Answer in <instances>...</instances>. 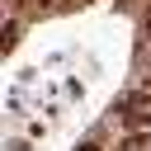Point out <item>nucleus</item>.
I'll return each instance as SVG.
<instances>
[{
	"mask_svg": "<svg viewBox=\"0 0 151 151\" xmlns=\"http://www.w3.org/2000/svg\"><path fill=\"white\" fill-rule=\"evenodd\" d=\"M118 5H127V0H118Z\"/></svg>",
	"mask_w": 151,
	"mask_h": 151,
	"instance_id": "7ed1b4c3",
	"label": "nucleus"
},
{
	"mask_svg": "<svg viewBox=\"0 0 151 151\" xmlns=\"http://www.w3.org/2000/svg\"><path fill=\"white\" fill-rule=\"evenodd\" d=\"M142 146H146V137H142V132H132V137H123V146H118V151H142Z\"/></svg>",
	"mask_w": 151,
	"mask_h": 151,
	"instance_id": "f257e3e1",
	"label": "nucleus"
},
{
	"mask_svg": "<svg viewBox=\"0 0 151 151\" xmlns=\"http://www.w3.org/2000/svg\"><path fill=\"white\" fill-rule=\"evenodd\" d=\"M80 151H99V142H85V146H80Z\"/></svg>",
	"mask_w": 151,
	"mask_h": 151,
	"instance_id": "f03ea898",
	"label": "nucleus"
}]
</instances>
